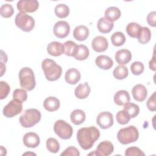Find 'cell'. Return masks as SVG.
I'll return each mask as SVG.
<instances>
[{
	"label": "cell",
	"instance_id": "ee69618b",
	"mask_svg": "<svg viewBox=\"0 0 156 156\" xmlns=\"http://www.w3.org/2000/svg\"><path fill=\"white\" fill-rule=\"evenodd\" d=\"M147 22L152 27L156 26V12L155 11L150 12L147 16Z\"/></svg>",
	"mask_w": 156,
	"mask_h": 156
},
{
	"label": "cell",
	"instance_id": "52a82bcc",
	"mask_svg": "<svg viewBox=\"0 0 156 156\" xmlns=\"http://www.w3.org/2000/svg\"><path fill=\"white\" fill-rule=\"evenodd\" d=\"M54 132L63 140L69 139L73 135L72 126L63 120H57L54 125Z\"/></svg>",
	"mask_w": 156,
	"mask_h": 156
},
{
	"label": "cell",
	"instance_id": "30bf717a",
	"mask_svg": "<svg viewBox=\"0 0 156 156\" xmlns=\"http://www.w3.org/2000/svg\"><path fill=\"white\" fill-rule=\"evenodd\" d=\"M114 150L113 144L109 141H104L101 142L97 146L96 150L88 155H95L98 156H108L112 154Z\"/></svg>",
	"mask_w": 156,
	"mask_h": 156
},
{
	"label": "cell",
	"instance_id": "603a6c76",
	"mask_svg": "<svg viewBox=\"0 0 156 156\" xmlns=\"http://www.w3.org/2000/svg\"><path fill=\"white\" fill-rule=\"evenodd\" d=\"M60 101L55 97L51 96L45 99L43 102L44 108L49 112H54L60 107Z\"/></svg>",
	"mask_w": 156,
	"mask_h": 156
},
{
	"label": "cell",
	"instance_id": "5bb4252c",
	"mask_svg": "<svg viewBox=\"0 0 156 156\" xmlns=\"http://www.w3.org/2000/svg\"><path fill=\"white\" fill-rule=\"evenodd\" d=\"M23 141L25 146L31 148L37 147L40 143L38 135L34 132L26 133L23 136Z\"/></svg>",
	"mask_w": 156,
	"mask_h": 156
},
{
	"label": "cell",
	"instance_id": "d6986e66",
	"mask_svg": "<svg viewBox=\"0 0 156 156\" xmlns=\"http://www.w3.org/2000/svg\"><path fill=\"white\" fill-rule=\"evenodd\" d=\"M80 73L77 69L69 68L65 73V79L68 83L74 85L80 80Z\"/></svg>",
	"mask_w": 156,
	"mask_h": 156
},
{
	"label": "cell",
	"instance_id": "ac0fdd59",
	"mask_svg": "<svg viewBox=\"0 0 156 156\" xmlns=\"http://www.w3.org/2000/svg\"><path fill=\"white\" fill-rule=\"evenodd\" d=\"M114 26V23L106 17L101 18L97 23L98 30L102 34L109 33Z\"/></svg>",
	"mask_w": 156,
	"mask_h": 156
},
{
	"label": "cell",
	"instance_id": "60d3db41",
	"mask_svg": "<svg viewBox=\"0 0 156 156\" xmlns=\"http://www.w3.org/2000/svg\"><path fill=\"white\" fill-rule=\"evenodd\" d=\"M10 88L9 84L4 81H1L0 82V99H4L5 98L9 92H10Z\"/></svg>",
	"mask_w": 156,
	"mask_h": 156
},
{
	"label": "cell",
	"instance_id": "d6a6232c",
	"mask_svg": "<svg viewBox=\"0 0 156 156\" xmlns=\"http://www.w3.org/2000/svg\"><path fill=\"white\" fill-rule=\"evenodd\" d=\"M128 69L124 65H119L116 66L113 71V75L114 77L118 80L125 79L128 76Z\"/></svg>",
	"mask_w": 156,
	"mask_h": 156
},
{
	"label": "cell",
	"instance_id": "4316f807",
	"mask_svg": "<svg viewBox=\"0 0 156 156\" xmlns=\"http://www.w3.org/2000/svg\"><path fill=\"white\" fill-rule=\"evenodd\" d=\"M151 38V32L150 29L147 27H141L137 39L140 43L146 44Z\"/></svg>",
	"mask_w": 156,
	"mask_h": 156
},
{
	"label": "cell",
	"instance_id": "8992f818",
	"mask_svg": "<svg viewBox=\"0 0 156 156\" xmlns=\"http://www.w3.org/2000/svg\"><path fill=\"white\" fill-rule=\"evenodd\" d=\"M15 22L18 27L26 32L31 31L35 26V21L34 18L31 16L22 12L17 13L15 19Z\"/></svg>",
	"mask_w": 156,
	"mask_h": 156
},
{
	"label": "cell",
	"instance_id": "484cf974",
	"mask_svg": "<svg viewBox=\"0 0 156 156\" xmlns=\"http://www.w3.org/2000/svg\"><path fill=\"white\" fill-rule=\"evenodd\" d=\"M121 16V11L116 7H110L105 11V17L112 22L116 21Z\"/></svg>",
	"mask_w": 156,
	"mask_h": 156
},
{
	"label": "cell",
	"instance_id": "9a60e30c",
	"mask_svg": "<svg viewBox=\"0 0 156 156\" xmlns=\"http://www.w3.org/2000/svg\"><path fill=\"white\" fill-rule=\"evenodd\" d=\"M132 94L135 101L143 102L147 97V90L143 85L137 84L132 88Z\"/></svg>",
	"mask_w": 156,
	"mask_h": 156
},
{
	"label": "cell",
	"instance_id": "f35d334b",
	"mask_svg": "<svg viewBox=\"0 0 156 156\" xmlns=\"http://www.w3.org/2000/svg\"><path fill=\"white\" fill-rule=\"evenodd\" d=\"M144 66L143 63L140 62H134L130 65V70L133 74L140 75L143 73Z\"/></svg>",
	"mask_w": 156,
	"mask_h": 156
},
{
	"label": "cell",
	"instance_id": "2e32d148",
	"mask_svg": "<svg viewBox=\"0 0 156 156\" xmlns=\"http://www.w3.org/2000/svg\"><path fill=\"white\" fill-rule=\"evenodd\" d=\"M47 52L52 56H60L64 53V45L58 41L51 42L47 46Z\"/></svg>",
	"mask_w": 156,
	"mask_h": 156
},
{
	"label": "cell",
	"instance_id": "ab89813d",
	"mask_svg": "<svg viewBox=\"0 0 156 156\" xmlns=\"http://www.w3.org/2000/svg\"><path fill=\"white\" fill-rule=\"evenodd\" d=\"M126 156H144L145 154L138 147L132 146L127 148L125 152Z\"/></svg>",
	"mask_w": 156,
	"mask_h": 156
},
{
	"label": "cell",
	"instance_id": "1f68e13d",
	"mask_svg": "<svg viewBox=\"0 0 156 156\" xmlns=\"http://www.w3.org/2000/svg\"><path fill=\"white\" fill-rule=\"evenodd\" d=\"M55 15L60 18L67 17L69 13V9L68 5L64 4H57L54 9Z\"/></svg>",
	"mask_w": 156,
	"mask_h": 156
},
{
	"label": "cell",
	"instance_id": "ffe728a7",
	"mask_svg": "<svg viewBox=\"0 0 156 156\" xmlns=\"http://www.w3.org/2000/svg\"><path fill=\"white\" fill-rule=\"evenodd\" d=\"M96 65L102 69H109L113 65L112 58L107 55H101L98 56L95 60Z\"/></svg>",
	"mask_w": 156,
	"mask_h": 156
},
{
	"label": "cell",
	"instance_id": "277c9868",
	"mask_svg": "<svg viewBox=\"0 0 156 156\" xmlns=\"http://www.w3.org/2000/svg\"><path fill=\"white\" fill-rule=\"evenodd\" d=\"M41 113L35 108H29L25 110L20 117L19 121L21 125L25 127H32L37 124L41 119Z\"/></svg>",
	"mask_w": 156,
	"mask_h": 156
},
{
	"label": "cell",
	"instance_id": "4fadbf2b",
	"mask_svg": "<svg viewBox=\"0 0 156 156\" xmlns=\"http://www.w3.org/2000/svg\"><path fill=\"white\" fill-rule=\"evenodd\" d=\"M93 49L97 52H102L108 48V43L107 40L103 36H98L94 38L91 42Z\"/></svg>",
	"mask_w": 156,
	"mask_h": 156
},
{
	"label": "cell",
	"instance_id": "cb8c5ba5",
	"mask_svg": "<svg viewBox=\"0 0 156 156\" xmlns=\"http://www.w3.org/2000/svg\"><path fill=\"white\" fill-rule=\"evenodd\" d=\"M114 102L118 105H124L130 101V95L126 90H119L114 96Z\"/></svg>",
	"mask_w": 156,
	"mask_h": 156
},
{
	"label": "cell",
	"instance_id": "3957f363",
	"mask_svg": "<svg viewBox=\"0 0 156 156\" xmlns=\"http://www.w3.org/2000/svg\"><path fill=\"white\" fill-rule=\"evenodd\" d=\"M20 84L23 89L27 91L32 90L36 85L34 71L29 67L23 68L18 74Z\"/></svg>",
	"mask_w": 156,
	"mask_h": 156
},
{
	"label": "cell",
	"instance_id": "6da1fadb",
	"mask_svg": "<svg viewBox=\"0 0 156 156\" xmlns=\"http://www.w3.org/2000/svg\"><path fill=\"white\" fill-rule=\"evenodd\" d=\"M99 136V130L94 126L81 128L77 132V141L81 148L84 150L91 148Z\"/></svg>",
	"mask_w": 156,
	"mask_h": 156
},
{
	"label": "cell",
	"instance_id": "f1b7e54d",
	"mask_svg": "<svg viewBox=\"0 0 156 156\" xmlns=\"http://www.w3.org/2000/svg\"><path fill=\"white\" fill-rule=\"evenodd\" d=\"M89 52V49L85 45L79 44L77 46V49L74 57L78 60H84L88 58Z\"/></svg>",
	"mask_w": 156,
	"mask_h": 156
},
{
	"label": "cell",
	"instance_id": "e0dca14e",
	"mask_svg": "<svg viewBox=\"0 0 156 156\" xmlns=\"http://www.w3.org/2000/svg\"><path fill=\"white\" fill-rule=\"evenodd\" d=\"M115 57L116 62L118 64L124 65L130 61L132 58V54L129 50L122 49L116 52Z\"/></svg>",
	"mask_w": 156,
	"mask_h": 156
},
{
	"label": "cell",
	"instance_id": "d4e9b609",
	"mask_svg": "<svg viewBox=\"0 0 156 156\" xmlns=\"http://www.w3.org/2000/svg\"><path fill=\"white\" fill-rule=\"evenodd\" d=\"M71 122L75 125H80L85 120V112L80 109H76L73 111L70 115Z\"/></svg>",
	"mask_w": 156,
	"mask_h": 156
},
{
	"label": "cell",
	"instance_id": "7a4b0ae2",
	"mask_svg": "<svg viewBox=\"0 0 156 156\" xmlns=\"http://www.w3.org/2000/svg\"><path fill=\"white\" fill-rule=\"evenodd\" d=\"M41 68L46 79L49 81L58 80L62 73V67L55 61L50 58H45L41 63Z\"/></svg>",
	"mask_w": 156,
	"mask_h": 156
},
{
	"label": "cell",
	"instance_id": "44dd1931",
	"mask_svg": "<svg viewBox=\"0 0 156 156\" xmlns=\"http://www.w3.org/2000/svg\"><path fill=\"white\" fill-rule=\"evenodd\" d=\"M91 89L88 82H85L83 83L79 84L75 89L74 94L78 99H85L90 94Z\"/></svg>",
	"mask_w": 156,
	"mask_h": 156
},
{
	"label": "cell",
	"instance_id": "8d00e7d4",
	"mask_svg": "<svg viewBox=\"0 0 156 156\" xmlns=\"http://www.w3.org/2000/svg\"><path fill=\"white\" fill-rule=\"evenodd\" d=\"M116 119L117 122L119 124L124 125L127 124L129 122L130 119V117L125 110H122L119 111L117 113L116 115Z\"/></svg>",
	"mask_w": 156,
	"mask_h": 156
},
{
	"label": "cell",
	"instance_id": "5b68a950",
	"mask_svg": "<svg viewBox=\"0 0 156 156\" xmlns=\"http://www.w3.org/2000/svg\"><path fill=\"white\" fill-rule=\"evenodd\" d=\"M138 130L133 126H129L120 129L117 134V138L119 142L122 144L133 143L138 139Z\"/></svg>",
	"mask_w": 156,
	"mask_h": 156
},
{
	"label": "cell",
	"instance_id": "74e56055",
	"mask_svg": "<svg viewBox=\"0 0 156 156\" xmlns=\"http://www.w3.org/2000/svg\"><path fill=\"white\" fill-rule=\"evenodd\" d=\"M14 10L12 5L9 4H4L2 5L0 9L1 15L4 18H10L13 14Z\"/></svg>",
	"mask_w": 156,
	"mask_h": 156
},
{
	"label": "cell",
	"instance_id": "d590c367",
	"mask_svg": "<svg viewBox=\"0 0 156 156\" xmlns=\"http://www.w3.org/2000/svg\"><path fill=\"white\" fill-rule=\"evenodd\" d=\"M47 149L52 153H57L60 149V144L58 141L54 138H49L46 143Z\"/></svg>",
	"mask_w": 156,
	"mask_h": 156
},
{
	"label": "cell",
	"instance_id": "ba28073f",
	"mask_svg": "<svg viewBox=\"0 0 156 156\" xmlns=\"http://www.w3.org/2000/svg\"><path fill=\"white\" fill-rule=\"evenodd\" d=\"M23 104L15 100L10 101L3 108V115L7 118H12L21 112Z\"/></svg>",
	"mask_w": 156,
	"mask_h": 156
},
{
	"label": "cell",
	"instance_id": "7bdbcfd3",
	"mask_svg": "<svg viewBox=\"0 0 156 156\" xmlns=\"http://www.w3.org/2000/svg\"><path fill=\"white\" fill-rule=\"evenodd\" d=\"M155 93L154 92L153 94L149 97L147 101V107L151 112H155L156 110V104H155Z\"/></svg>",
	"mask_w": 156,
	"mask_h": 156
},
{
	"label": "cell",
	"instance_id": "8fae6325",
	"mask_svg": "<svg viewBox=\"0 0 156 156\" xmlns=\"http://www.w3.org/2000/svg\"><path fill=\"white\" fill-rule=\"evenodd\" d=\"M96 123L103 129L110 128L113 124L112 114L109 112H101L96 118Z\"/></svg>",
	"mask_w": 156,
	"mask_h": 156
},
{
	"label": "cell",
	"instance_id": "f6af8a7d",
	"mask_svg": "<svg viewBox=\"0 0 156 156\" xmlns=\"http://www.w3.org/2000/svg\"><path fill=\"white\" fill-rule=\"evenodd\" d=\"M149 68L152 71H155V51H154V54L152 56V58L149 61Z\"/></svg>",
	"mask_w": 156,
	"mask_h": 156
},
{
	"label": "cell",
	"instance_id": "e575fe53",
	"mask_svg": "<svg viewBox=\"0 0 156 156\" xmlns=\"http://www.w3.org/2000/svg\"><path fill=\"white\" fill-rule=\"evenodd\" d=\"M27 94L26 90L17 88L14 90L13 93V99L16 101L23 103L27 100Z\"/></svg>",
	"mask_w": 156,
	"mask_h": 156
},
{
	"label": "cell",
	"instance_id": "4dcf8cb0",
	"mask_svg": "<svg viewBox=\"0 0 156 156\" xmlns=\"http://www.w3.org/2000/svg\"><path fill=\"white\" fill-rule=\"evenodd\" d=\"M124 105V110L129 114L130 118H135L138 115L140 112V107L138 105L129 102Z\"/></svg>",
	"mask_w": 156,
	"mask_h": 156
},
{
	"label": "cell",
	"instance_id": "836d02e7",
	"mask_svg": "<svg viewBox=\"0 0 156 156\" xmlns=\"http://www.w3.org/2000/svg\"><path fill=\"white\" fill-rule=\"evenodd\" d=\"M112 44L115 46H121L124 44L126 37L124 34L121 32H116L113 33L111 37Z\"/></svg>",
	"mask_w": 156,
	"mask_h": 156
},
{
	"label": "cell",
	"instance_id": "7c38bea8",
	"mask_svg": "<svg viewBox=\"0 0 156 156\" xmlns=\"http://www.w3.org/2000/svg\"><path fill=\"white\" fill-rule=\"evenodd\" d=\"M70 31L69 24L65 21H57L54 26L53 32L55 37L59 38H63L68 36Z\"/></svg>",
	"mask_w": 156,
	"mask_h": 156
},
{
	"label": "cell",
	"instance_id": "b9f144b4",
	"mask_svg": "<svg viewBox=\"0 0 156 156\" xmlns=\"http://www.w3.org/2000/svg\"><path fill=\"white\" fill-rule=\"evenodd\" d=\"M60 155L79 156L80 155V152L76 147H75L74 146H69V147H67L62 153H61Z\"/></svg>",
	"mask_w": 156,
	"mask_h": 156
},
{
	"label": "cell",
	"instance_id": "9c48e42d",
	"mask_svg": "<svg viewBox=\"0 0 156 156\" xmlns=\"http://www.w3.org/2000/svg\"><path fill=\"white\" fill-rule=\"evenodd\" d=\"M16 7L20 12L32 13L38 9L39 3L37 0H21L18 2Z\"/></svg>",
	"mask_w": 156,
	"mask_h": 156
},
{
	"label": "cell",
	"instance_id": "83f0119b",
	"mask_svg": "<svg viewBox=\"0 0 156 156\" xmlns=\"http://www.w3.org/2000/svg\"><path fill=\"white\" fill-rule=\"evenodd\" d=\"M141 28V26L136 23L132 22L129 23L126 28L127 34L132 38H137L139 34L140 30Z\"/></svg>",
	"mask_w": 156,
	"mask_h": 156
},
{
	"label": "cell",
	"instance_id": "f546056e",
	"mask_svg": "<svg viewBox=\"0 0 156 156\" xmlns=\"http://www.w3.org/2000/svg\"><path fill=\"white\" fill-rule=\"evenodd\" d=\"M64 45V53L67 56L74 57L76 53L78 45L73 41H67L65 42Z\"/></svg>",
	"mask_w": 156,
	"mask_h": 156
},
{
	"label": "cell",
	"instance_id": "7402d4cb",
	"mask_svg": "<svg viewBox=\"0 0 156 156\" xmlns=\"http://www.w3.org/2000/svg\"><path fill=\"white\" fill-rule=\"evenodd\" d=\"M89 35V30L85 26L80 25L75 27L73 31V37L78 41L85 40Z\"/></svg>",
	"mask_w": 156,
	"mask_h": 156
}]
</instances>
